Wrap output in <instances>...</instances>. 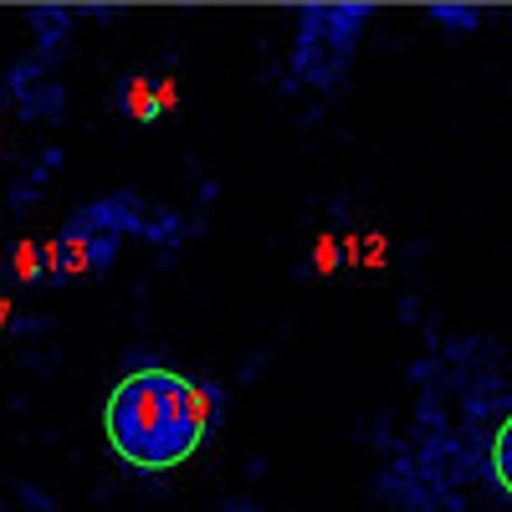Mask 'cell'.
<instances>
[{"label": "cell", "mask_w": 512, "mask_h": 512, "mask_svg": "<svg viewBox=\"0 0 512 512\" xmlns=\"http://www.w3.org/2000/svg\"><path fill=\"white\" fill-rule=\"evenodd\" d=\"M118 103H123V113L134 118V123H154V118H159V103H154V82H149V77H123Z\"/></svg>", "instance_id": "2"}, {"label": "cell", "mask_w": 512, "mask_h": 512, "mask_svg": "<svg viewBox=\"0 0 512 512\" xmlns=\"http://www.w3.org/2000/svg\"><path fill=\"white\" fill-rule=\"evenodd\" d=\"M11 277H16V282H41V277H47V262H41V246H36V241H16V251H11Z\"/></svg>", "instance_id": "4"}, {"label": "cell", "mask_w": 512, "mask_h": 512, "mask_svg": "<svg viewBox=\"0 0 512 512\" xmlns=\"http://www.w3.org/2000/svg\"><path fill=\"white\" fill-rule=\"evenodd\" d=\"M492 477H497L502 497H512V415L497 425V436H492Z\"/></svg>", "instance_id": "3"}, {"label": "cell", "mask_w": 512, "mask_h": 512, "mask_svg": "<svg viewBox=\"0 0 512 512\" xmlns=\"http://www.w3.org/2000/svg\"><path fill=\"white\" fill-rule=\"evenodd\" d=\"M221 425V390L169 364L128 369L103 405V436L128 472H175Z\"/></svg>", "instance_id": "1"}, {"label": "cell", "mask_w": 512, "mask_h": 512, "mask_svg": "<svg viewBox=\"0 0 512 512\" xmlns=\"http://www.w3.org/2000/svg\"><path fill=\"white\" fill-rule=\"evenodd\" d=\"M344 256H338V241L333 236H318V251H313V267H318V277H328Z\"/></svg>", "instance_id": "6"}, {"label": "cell", "mask_w": 512, "mask_h": 512, "mask_svg": "<svg viewBox=\"0 0 512 512\" xmlns=\"http://www.w3.org/2000/svg\"><path fill=\"white\" fill-rule=\"evenodd\" d=\"M369 267H379L384 262V236H369V256H364Z\"/></svg>", "instance_id": "8"}, {"label": "cell", "mask_w": 512, "mask_h": 512, "mask_svg": "<svg viewBox=\"0 0 512 512\" xmlns=\"http://www.w3.org/2000/svg\"><path fill=\"white\" fill-rule=\"evenodd\" d=\"M431 16H436L441 26H456V31H477V26H482V16H477L472 6H431Z\"/></svg>", "instance_id": "5"}, {"label": "cell", "mask_w": 512, "mask_h": 512, "mask_svg": "<svg viewBox=\"0 0 512 512\" xmlns=\"http://www.w3.org/2000/svg\"><path fill=\"white\" fill-rule=\"evenodd\" d=\"M154 103H159V118L180 108V88H175V77H159V82H154Z\"/></svg>", "instance_id": "7"}]
</instances>
